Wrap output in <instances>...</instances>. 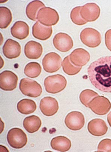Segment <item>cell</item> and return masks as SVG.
<instances>
[{
  "label": "cell",
  "instance_id": "cell-1",
  "mask_svg": "<svg viewBox=\"0 0 111 152\" xmlns=\"http://www.w3.org/2000/svg\"><path fill=\"white\" fill-rule=\"evenodd\" d=\"M88 73L90 81L96 89L111 93V56L102 57L92 62Z\"/></svg>",
  "mask_w": 111,
  "mask_h": 152
},
{
  "label": "cell",
  "instance_id": "cell-2",
  "mask_svg": "<svg viewBox=\"0 0 111 152\" xmlns=\"http://www.w3.org/2000/svg\"><path fill=\"white\" fill-rule=\"evenodd\" d=\"M67 81L64 77L58 74L47 77L44 82L45 90L48 93L56 94L66 88Z\"/></svg>",
  "mask_w": 111,
  "mask_h": 152
},
{
  "label": "cell",
  "instance_id": "cell-3",
  "mask_svg": "<svg viewBox=\"0 0 111 152\" xmlns=\"http://www.w3.org/2000/svg\"><path fill=\"white\" fill-rule=\"evenodd\" d=\"M19 88L23 94L29 97L37 98L41 96L42 87L37 82L28 78L21 79Z\"/></svg>",
  "mask_w": 111,
  "mask_h": 152
},
{
  "label": "cell",
  "instance_id": "cell-4",
  "mask_svg": "<svg viewBox=\"0 0 111 152\" xmlns=\"http://www.w3.org/2000/svg\"><path fill=\"white\" fill-rule=\"evenodd\" d=\"M7 140L9 145L15 149L23 148L28 142L26 134L22 129L18 128H15L9 130Z\"/></svg>",
  "mask_w": 111,
  "mask_h": 152
},
{
  "label": "cell",
  "instance_id": "cell-5",
  "mask_svg": "<svg viewBox=\"0 0 111 152\" xmlns=\"http://www.w3.org/2000/svg\"><path fill=\"white\" fill-rule=\"evenodd\" d=\"M59 17L58 12L55 9L50 7L41 8L37 15V20L42 25L51 27L58 23Z\"/></svg>",
  "mask_w": 111,
  "mask_h": 152
},
{
  "label": "cell",
  "instance_id": "cell-6",
  "mask_svg": "<svg viewBox=\"0 0 111 152\" xmlns=\"http://www.w3.org/2000/svg\"><path fill=\"white\" fill-rule=\"evenodd\" d=\"M80 38L82 43L88 47L95 48L100 45L102 35L99 31L92 28H86L81 32Z\"/></svg>",
  "mask_w": 111,
  "mask_h": 152
},
{
  "label": "cell",
  "instance_id": "cell-7",
  "mask_svg": "<svg viewBox=\"0 0 111 152\" xmlns=\"http://www.w3.org/2000/svg\"><path fill=\"white\" fill-rule=\"evenodd\" d=\"M88 107L94 113L99 115L107 114L110 110L111 103L109 99L102 96L93 99L88 105Z\"/></svg>",
  "mask_w": 111,
  "mask_h": 152
},
{
  "label": "cell",
  "instance_id": "cell-8",
  "mask_svg": "<svg viewBox=\"0 0 111 152\" xmlns=\"http://www.w3.org/2000/svg\"><path fill=\"white\" fill-rule=\"evenodd\" d=\"M62 59L58 54L49 53L45 55L42 61L43 69L48 73H54L59 70L62 66Z\"/></svg>",
  "mask_w": 111,
  "mask_h": 152
},
{
  "label": "cell",
  "instance_id": "cell-9",
  "mask_svg": "<svg viewBox=\"0 0 111 152\" xmlns=\"http://www.w3.org/2000/svg\"><path fill=\"white\" fill-rule=\"evenodd\" d=\"M66 127L71 130H80L85 124L84 116L80 112L73 111L67 115L65 120Z\"/></svg>",
  "mask_w": 111,
  "mask_h": 152
},
{
  "label": "cell",
  "instance_id": "cell-10",
  "mask_svg": "<svg viewBox=\"0 0 111 152\" xmlns=\"http://www.w3.org/2000/svg\"><path fill=\"white\" fill-rule=\"evenodd\" d=\"M53 44L58 50L62 52H68L73 46V40L71 37L62 32L55 35L53 39Z\"/></svg>",
  "mask_w": 111,
  "mask_h": 152
},
{
  "label": "cell",
  "instance_id": "cell-11",
  "mask_svg": "<svg viewBox=\"0 0 111 152\" xmlns=\"http://www.w3.org/2000/svg\"><path fill=\"white\" fill-rule=\"evenodd\" d=\"M100 8L94 3H89L82 7L80 14L81 17L87 22H93L99 18Z\"/></svg>",
  "mask_w": 111,
  "mask_h": 152
},
{
  "label": "cell",
  "instance_id": "cell-12",
  "mask_svg": "<svg viewBox=\"0 0 111 152\" xmlns=\"http://www.w3.org/2000/svg\"><path fill=\"white\" fill-rule=\"evenodd\" d=\"M18 77L13 72L6 70L1 73V88L5 91H12L16 88Z\"/></svg>",
  "mask_w": 111,
  "mask_h": 152
},
{
  "label": "cell",
  "instance_id": "cell-13",
  "mask_svg": "<svg viewBox=\"0 0 111 152\" xmlns=\"http://www.w3.org/2000/svg\"><path fill=\"white\" fill-rule=\"evenodd\" d=\"M39 108L41 112L45 116H52L58 112L59 104L55 98L47 96L41 100Z\"/></svg>",
  "mask_w": 111,
  "mask_h": 152
},
{
  "label": "cell",
  "instance_id": "cell-14",
  "mask_svg": "<svg viewBox=\"0 0 111 152\" xmlns=\"http://www.w3.org/2000/svg\"><path fill=\"white\" fill-rule=\"evenodd\" d=\"M71 62L78 67H82L86 64L90 59V55L85 49L79 48L74 50L69 55Z\"/></svg>",
  "mask_w": 111,
  "mask_h": 152
},
{
  "label": "cell",
  "instance_id": "cell-15",
  "mask_svg": "<svg viewBox=\"0 0 111 152\" xmlns=\"http://www.w3.org/2000/svg\"><path fill=\"white\" fill-rule=\"evenodd\" d=\"M3 53L8 59L18 58L20 55L21 47L18 42L11 39H8L3 47Z\"/></svg>",
  "mask_w": 111,
  "mask_h": 152
},
{
  "label": "cell",
  "instance_id": "cell-16",
  "mask_svg": "<svg viewBox=\"0 0 111 152\" xmlns=\"http://www.w3.org/2000/svg\"><path fill=\"white\" fill-rule=\"evenodd\" d=\"M88 131L92 135L101 136L106 134L108 127L106 122L101 119H95L88 123Z\"/></svg>",
  "mask_w": 111,
  "mask_h": 152
},
{
  "label": "cell",
  "instance_id": "cell-17",
  "mask_svg": "<svg viewBox=\"0 0 111 152\" xmlns=\"http://www.w3.org/2000/svg\"><path fill=\"white\" fill-rule=\"evenodd\" d=\"M42 52L43 48L39 42L31 41L25 45V54L28 59H38L42 55Z\"/></svg>",
  "mask_w": 111,
  "mask_h": 152
},
{
  "label": "cell",
  "instance_id": "cell-18",
  "mask_svg": "<svg viewBox=\"0 0 111 152\" xmlns=\"http://www.w3.org/2000/svg\"><path fill=\"white\" fill-rule=\"evenodd\" d=\"M53 33L52 27L45 26L37 22L33 26L32 35L35 38L42 41L49 39Z\"/></svg>",
  "mask_w": 111,
  "mask_h": 152
},
{
  "label": "cell",
  "instance_id": "cell-19",
  "mask_svg": "<svg viewBox=\"0 0 111 152\" xmlns=\"http://www.w3.org/2000/svg\"><path fill=\"white\" fill-rule=\"evenodd\" d=\"M11 35L14 37L23 40L29 35V28L26 23L22 21L15 22L11 29Z\"/></svg>",
  "mask_w": 111,
  "mask_h": 152
},
{
  "label": "cell",
  "instance_id": "cell-20",
  "mask_svg": "<svg viewBox=\"0 0 111 152\" xmlns=\"http://www.w3.org/2000/svg\"><path fill=\"white\" fill-rule=\"evenodd\" d=\"M51 146L54 150L60 152H66L70 150L72 143L65 136H59L53 138L51 142Z\"/></svg>",
  "mask_w": 111,
  "mask_h": 152
},
{
  "label": "cell",
  "instance_id": "cell-21",
  "mask_svg": "<svg viewBox=\"0 0 111 152\" xmlns=\"http://www.w3.org/2000/svg\"><path fill=\"white\" fill-rule=\"evenodd\" d=\"M42 123L41 119L36 115H32L25 118L23 126L25 130L29 133H33L38 131L41 127Z\"/></svg>",
  "mask_w": 111,
  "mask_h": 152
},
{
  "label": "cell",
  "instance_id": "cell-22",
  "mask_svg": "<svg viewBox=\"0 0 111 152\" xmlns=\"http://www.w3.org/2000/svg\"><path fill=\"white\" fill-rule=\"evenodd\" d=\"M37 108L35 102L29 99H23L20 101L17 105V108L18 111L24 115L34 113L36 110Z\"/></svg>",
  "mask_w": 111,
  "mask_h": 152
},
{
  "label": "cell",
  "instance_id": "cell-23",
  "mask_svg": "<svg viewBox=\"0 0 111 152\" xmlns=\"http://www.w3.org/2000/svg\"><path fill=\"white\" fill-rule=\"evenodd\" d=\"M43 3L39 1H34L29 3L26 8V15L28 18L32 21H36L37 15L41 8L45 7Z\"/></svg>",
  "mask_w": 111,
  "mask_h": 152
},
{
  "label": "cell",
  "instance_id": "cell-24",
  "mask_svg": "<svg viewBox=\"0 0 111 152\" xmlns=\"http://www.w3.org/2000/svg\"><path fill=\"white\" fill-rule=\"evenodd\" d=\"M42 68L39 63L36 62H31L26 66L24 73L28 77L35 78L40 75Z\"/></svg>",
  "mask_w": 111,
  "mask_h": 152
},
{
  "label": "cell",
  "instance_id": "cell-25",
  "mask_svg": "<svg viewBox=\"0 0 111 152\" xmlns=\"http://www.w3.org/2000/svg\"><path fill=\"white\" fill-rule=\"evenodd\" d=\"M63 71L67 75L73 76L77 74L80 72L82 67H78L74 65L70 60L69 55L64 58L62 62Z\"/></svg>",
  "mask_w": 111,
  "mask_h": 152
},
{
  "label": "cell",
  "instance_id": "cell-26",
  "mask_svg": "<svg viewBox=\"0 0 111 152\" xmlns=\"http://www.w3.org/2000/svg\"><path fill=\"white\" fill-rule=\"evenodd\" d=\"M12 17L10 10L5 7H1V28L6 29L12 22Z\"/></svg>",
  "mask_w": 111,
  "mask_h": 152
},
{
  "label": "cell",
  "instance_id": "cell-27",
  "mask_svg": "<svg viewBox=\"0 0 111 152\" xmlns=\"http://www.w3.org/2000/svg\"><path fill=\"white\" fill-rule=\"evenodd\" d=\"M98 93L91 89H85L82 91L80 95V100L83 104L88 107L90 102L95 98L99 96Z\"/></svg>",
  "mask_w": 111,
  "mask_h": 152
},
{
  "label": "cell",
  "instance_id": "cell-28",
  "mask_svg": "<svg viewBox=\"0 0 111 152\" xmlns=\"http://www.w3.org/2000/svg\"><path fill=\"white\" fill-rule=\"evenodd\" d=\"M82 7H76L72 10L70 14L71 20L75 25L82 26L86 24L87 22L81 17L80 14Z\"/></svg>",
  "mask_w": 111,
  "mask_h": 152
},
{
  "label": "cell",
  "instance_id": "cell-29",
  "mask_svg": "<svg viewBox=\"0 0 111 152\" xmlns=\"http://www.w3.org/2000/svg\"><path fill=\"white\" fill-rule=\"evenodd\" d=\"M97 152H111V140L106 139L102 140L98 146Z\"/></svg>",
  "mask_w": 111,
  "mask_h": 152
},
{
  "label": "cell",
  "instance_id": "cell-30",
  "mask_svg": "<svg viewBox=\"0 0 111 152\" xmlns=\"http://www.w3.org/2000/svg\"><path fill=\"white\" fill-rule=\"evenodd\" d=\"M105 43L107 48L111 52V29L107 31L105 34Z\"/></svg>",
  "mask_w": 111,
  "mask_h": 152
},
{
  "label": "cell",
  "instance_id": "cell-31",
  "mask_svg": "<svg viewBox=\"0 0 111 152\" xmlns=\"http://www.w3.org/2000/svg\"><path fill=\"white\" fill-rule=\"evenodd\" d=\"M107 118L108 123H109L110 126L111 127V111L108 115Z\"/></svg>",
  "mask_w": 111,
  "mask_h": 152
}]
</instances>
